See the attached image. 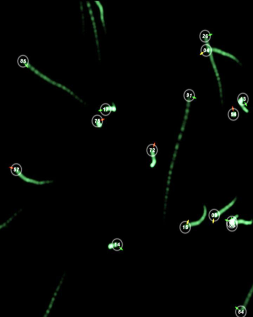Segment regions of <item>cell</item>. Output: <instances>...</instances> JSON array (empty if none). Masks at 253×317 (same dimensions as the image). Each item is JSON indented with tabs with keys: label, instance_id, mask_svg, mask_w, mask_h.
I'll return each mask as SVG.
<instances>
[{
	"label": "cell",
	"instance_id": "obj_1",
	"mask_svg": "<svg viewBox=\"0 0 253 317\" xmlns=\"http://www.w3.org/2000/svg\"><path fill=\"white\" fill-rule=\"evenodd\" d=\"M226 227L228 231L233 232L238 228V221L236 217L230 216L226 219Z\"/></svg>",
	"mask_w": 253,
	"mask_h": 317
},
{
	"label": "cell",
	"instance_id": "obj_2",
	"mask_svg": "<svg viewBox=\"0 0 253 317\" xmlns=\"http://www.w3.org/2000/svg\"><path fill=\"white\" fill-rule=\"evenodd\" d=\"M213 52V49L212 48L211 46L208 44H206L202 46L201 48V54L203 56H207L211 55L212 53Z\"/></svg>",
	"mask_w": 253,
	"mask_h": 317
},
{
	"label": "cell",
	"instance_id": "obj_3",
	"mask_svg": "<svg viewBox=\"0 0 253 317\" xmlns=\"http://www.w3.org/2000/svg\"><path fill=\"white\" fill-rule=\"evenodd\" d=\"M237 101L240 106H244L246 105L249 102V97L246 93H240L238 96Z\"/></svg>",
	"mask_w": 253,
	"mask_h": 317
},
{
	"label": "cell",
	"instance_id": "obj_4",
	"mask_svg": "<svg viewBox=\"0 0 253 317\" xmlns=\"http://www.w3.org/2000/svg\"><path fill=\"white\" fill-rule=\"evenodd\" d=\"M146 152L149 156L153 157H155L158 153V148L155 144H151L149 145L147 147Z\"/></svg>",
	"mask_w": 253,
	"mask_h": 317
},
{
	"label": "cell",
	"instance_id": "obj_5",
	"mask_svg": "<svg viewBox=\"0 0 253 317\" xmlns=\"http://www.w3.org/2000/svg\"><path fill=\"white\" fill-rule=\"evenodd\" d=\"M220 212L217 209L211 210L209 213V218L210 220L214 222L218 221L220 218Z\"/></svg>",
	"mask_w": 253,
	"mask_h": 317
},
{
	"label": "cell",
	"instance_id": "obj_6",
	"mask_svg": "<svg viewBox=\"0 0 253 317\" xmlns=\"http://www.w3.org/2000/svg\"><path fill=\"white\" fill-rule=\"evenodd\" d=\"M184 97L185 101L191 102L195 98V93L191 89H187L184 91Z\"/></svg>",
	"mask_w": 253,
	"mask_h": 317
},
{
	"label": "cell",
	"instance_id": "obj_7",
	"mask_svg": "<svg viewBox=\"0 0 253 317\" xmlns=\"http://www.w3.org/2000/svg\"><path fill=\"white\" fill-rule=\"evenodd\" d=\"M211 37V34L210 33L209 31L207 30H204L200 33L199 38L201 41L204 43H207L209 42Z\"/></svg>",
	"mask_w": 253,
	"mask_h": 317
},
{
	"label": "cell",
	"instance_id": "obj_8",
	"mask_svg": "<svg viewBox=\"0 0 253 317\" xmlns=\"http://www.w3.org/2000/svg\"><path fill=\"white\" fill-rule=\"evenodd\" d=\"M239 113L237 109L232 107L228 112V117L231 121H235L238 118Z\"/></svg>",
	"mask_w": 253,
	"mask_h": 317
},
{
	"label": "cell",
	"instance_id": "obj_9",
	"mask_svg": "<svg viewBox=\"0 0 253 317\" xmlns=\"http://www.w3.org/2000/svg\"><path fill=\"white\" fill-rule=\"evenodd\" d=\"M103 119L101 115H95L93 117L91 123L94 127H101L103 124Z\"/></svg>",
	"mask_w": 253,
	"mask_h": 317
},
{
	"label": "cell",
	"instance_id": "obj_10",
	"mask_svg": "<svg viewBox=\"0 0 253 317\" xmlns=\"http://www.w3.org/2000/svg\"><path fill=\"white\" fill-rule=\"evenodd\" d=\"M191 225L188 221H183L180 225V229L182 233L187 234L191 230Z\"/></svg>",
	"mask_w": 253,
	"mask_h": 317
},
{
	"label": "cell",
	"instance_id": "obj_11",
	"mask_svg": "<svg viewBox=\"0 0 253 317\" xmlns=\"http://www.w3.org/2000/svg\"><path fill=\"white\" fill-rule=\"evenodd\" d=\"M100 111L102 115L105 116H107L111 113L112 111V107H111L109 104H103L102 105L100 108Z\"/></svg>",
	"mask_w": 253,
	"mask_h": 317
},
{
	"label": "cell",
	"instance_id": "obj_12",
	"mask_svg": "<svg viewBox=\"0 0 253 317\" xmlns=\"http://www.w3.org/2000/svg\"><path fill=\"white\" fill-rule=\"evenodd\" d=\"M11 171L13 176H20L22 172V167L19 164H14L11 166Z\"/></svg>",
	"mask_w": 253,
	"mask_h": 317
},
{
	"label": "cell",
	"instance_id": "obj_13",
	"mask_svg": "<svg viewBox=\"0 0 253 317\" xmlns=\"http://www.w3.org/2000/svg\"><path fill=\"white\" fill-rule=\"evenodd\" d=\"M111 245L114 250L119 251L121 250L123 247V244L121 240L119 239H116L113 240Z\"/></svg>",
	"mask_w": 253,
	"mask_h": 317
},
{
	"label": "cell",
	"instance_id": "obj_14",
	"mask_svg": "<svg viewBox=\"0 0 253 317\" xmlns=\"http://www.w3.org/2000/svg\"><path fill=\"white\" fill-rule=\"evenodd\" d=\"M17 63L19 66L21 67H25L28 66L29 60L26 56L21 55L18 58Z\"/></svg>",
	"mask_w": 253,
	"mask_h": 317
},
{
	"label": "cell",
	"instance_id": "obj_15",
	"mask_svg": "<svg viewBox=\"0 0 253 317\" xmlns=\"http://www.w3.org/2000/svg\"><path fill=\"white\" fill-rule=\"evenodd\" d=\"M235 314L238 317H244L246 315V309L243 306H239L236 307Z\"/></svg>",
	"mask_w": 253,
	"mask_h": 317
}]
</instances>
